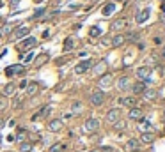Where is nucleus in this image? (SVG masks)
I'll return each instance as SVG.
<instances>
[{
    "instance_id": "33",
    "label": "nucleus",
    "mask_w": 165,
    "mask_h": 152,
    "mask_svg": "<svg viewBox=\"0 0 165 152\" xmlns=\"http://www.w3.org/2000/svg\"><path fill=\"white\" fill-rule=\"evenodd\" d=\"M140 131H142V133H149V131H151V124H149L147 120H142V122H140Z\"/></svg>"
},
{
    "instance_id": "19",
    "label": "nucleus",
    "mask_w": 165,
    "mask_h": 152,
    "mask_svg": "<svg viewBox=\"0 0 165 152\" xmlns=\"http://www.w3.org/2000/svg\"><path fill=\"white\" fill-rule=\"evenodd\" d=\"M50 112H52V108H50V106H46V108H41L37 115H34V117H32V120H39V119H43V117H46V115H48Z\"/></svg>"
},
{
    "instance_id": "2",
    "label": "nucleus",
    "mask_w": 165,
    "mask_h": 152,
    "mask_svg": "<svg viewBox=\"0 0 165 152\" xmlns=\"http://www.w3.org/2000/svg\"><path fill=\"white\" fill-rule=\"evenodd\" d=\"M100 129V120L98 119H89V120H85V124H83V131L85 133H96Z\"/></svg>"
},
{
    "instance_id": "24",
    "label": "nucleus",
    "mask_w": 165,
    "mask_h": 152,
    "mask_svg": "<svg viewBox=\"0 0 165 152\" xmlns=\"http://www.w3.org/2000/svg\"><path fill=\"white\" fill-rule=\"evenodd\" d=\"M139 142L147 143V145H149V143H153V142H155V136H153L151 133H142V136H140V140H139Z\"/></svg>"
},
{
    "instance_id": "23",
    "label": "nucleus",
    "mask_w": 165,
    "mask_h": 152,
    "mask_svg": "<svg viewBox=\"0 0 165 152\" xmlns=\"http://www.w3.org/2000/svg\"><path fill=\"white\" fill-rule=\"evenodd\" d=\"M114 11H115V4H114V2H110V4H107V5L103 7L101 14H103V16H110Z\"/></svg>"
},
{
    "instance_id": "36",
    "label": "nucleus",
    "mask_w": 165,
    "mask_h": 152,
    "mask_svg": "<svg viewBox=\"0 0 165 152\" xmlns=\"http://www.w3.org/2000/svg\"><path fill=\"white\" fill-rule=\"evenodd\" d=\"M21 104H23V99H21V97H16V99H14V108H20Z\"/></svg>"
},
{
    "instance_id": "51",
    "label": "nucleus",
    "mask_w": 165,
    "mask_h": 152,
    "mask_svg": "<svg viewBox=\"0 0 165 152\" xmlns=\"http://www.w3.org/2000/svg\"><path fill=\"white\" fill-rule=\"evenodd\" d=\"M0 37H2V35H0Z\"/></svg>"
},
{
    "instance_id": "18",
    "label": "nucleus",
    "mask_w": 165,
    "mask_h": 152,
    "mask_svg": "<svg viewBox=\"0 0 165 152\" xmlns=\"http://www.w3.org/2000/svg\"><path fill=\"white\" fill-rule=\"evenodd\" d=\"M124 35L123 34H117V35H114L112 37V41H110V44H114V46H123L124 44Z\"/></svg>"
},
{
    "instance_id": "20",
    "label": "nucleus",
    "mask_w": 165,
    "mask_h": 152,
    "mask_svg": "<svg viewBox=\"0 0 165 152\" xmlns=\"http://www.w3.org/2000/svg\"><path fill=\"white\" fill-rule=\"evenodd\" d=\"M14 92H16V85H14V83H7V85L4 87V96H5V97L12 96Z\"/></svg>"
},
{
    "instance_id": "26",
    "label": "nucleus",
    "mask_w": 165,
    "mask_h": 152,
    "mask_svg": "<svg viewBox=\"0 0 165 152\" xmlns=\"http://www.w3.org/2000/svg\"><path fill=\"white\" fill-rule=\"evenodd\" d=\"M142 94H144L146 99H149V101H153V99H156V97H158V92H156V90H144Z\"/></svg>"
},
{
    "instance_id": "25",
    "label": "nucleus",
    "mask_w": 165,
    "mask_h": 152,
    "mask_svg": "<svg viewBox=\"0 0 165 152\" xmlns=\"http://www.w3.org/2000/svg\"><path fill=\"white\" fill-rule=\"evenodd\" d=\"M32 149H34L32 142H21L20 143V152H32Z\"/></svg>"
},
{
    "instance_id": "15",
    "label": "nucleus",
    "mask_w": 165,
    "mask_h": 152,
    "mask_svg": "<svg viewBox=\"0 0 165 152\" xmlns=\"http://www.w3.org/2000/svg\"><path fill=\"white\" fill-rule=\"evenodd\" d=\"M132 90H133V94H142V92L146 90V83H144V81L132 83Z\"/></svg>"
},
{
    "instance_id": "10",
    "label": "nucleus",
    "mask_w": 165,
    "mask_h": 152,
    "mask_svg": "<svg viewBox=\"0 0 165 152\" xmlns=\"http://www.w3.org/2000/svg\"><path fill=\"white\" fill-rule=\"evenodd\" d=\"M62 127H64V124H62L61 119H53V120L48 122V129H50L52 133H59Z\"/></svg>"
},
{
    "instance_id": "45",
    "label": "nucleus",
    "mask_w": 165,
    "mask_h": 152,
    "mask_svg": "<svg viewBox=\"0 0 165 152\" xmlns=\"http://www.w3.org/2000/svg\"><path fill=\"white\" fill-rule=\"evenodd\" d=\"M163 59H165V50H163Z\"/></svg>"
},
{
    "instance_id": "22",
    "label": "nucleus",
    "mask_w": 165,
    "mask_h": 152,
    "mask_svg": "<svg viewBox=\"0 0 165 152\" xmlns=\"http://www.w3.org/2000/svg\"><path fill=\"white\" fill-rule=\"evenodd\" d=\"M139 147H140V145H139V140H133V138H132V140H128V142H126V150H139Z\"/></svg>"
},
{
    "instance_id": "27",
    "label": "nucleus",
    "mask_w": 165,
    "mask_h": 152,
    "mask_svg": "<svg viewBox=\"0 0 165 152\" xmlns=\"http://www.w3.org/2000/svg\"><path fill=\"white\" fill-rule=\"evenodd\" d=\"M64 150H66V145H64V143H55V145L50 147V152H64Z\"/></svg>"
},
{
    "instance_id": "29",
    "label": "nucleus",
    "mask_w": 165,
    "mask_h": 152,
    "mask_svg": "<svg viewBox=\"0 0 165 152\" xmlns=\"http://www.w3.org/2000/svg\"><path fill=\"white\" fill-rule=\"evenodd\" d=\"M44 62H48V53H41V55L36 59V66H43Z\"/></svg>"
},
{
    "instance_id": "34",
    "label": "nucleus",
    "mask_w": 165,
    "mask_h": 152,
    "mask_svg": "<svg viewBox=\"0 0 165 152\" xmlns=\"http://www.w3.org/2000/svg\"><path fill=\"white\" fill-rule=\"evenodd\" d=\"M12 32V25H4L2 29H0V35H7Z\"/></svg>"
},
{
    "instance_id": "21",
    "label": "nucleus",
    "mask_w": 165,
    "mask_h": 152,
    "mask_svg": "<svg viewBox=\"0 0 165 152\" xmlns=\"http://www.w3.org/2000/svg\"><path fill=\"white\" fill-rule=\"evenodd\" d=\"M25 89H27V94H29V96H36V94L39 92V85H37V83H29Z\"/></svg>"
},
{
    "instance_id": "49",
    "label": "nucleus",
    "mask_w": 165,
    "mask_h": 152,
    "mask_svg": "<svg viewBox=\"0 0 165 152\" xmlns=\"http://www.w3.org/2000/svg\"><path fill=\"white\" fill-rule=\"evenodd\" d=\"M115 2H121V0H115Z\"/></svg>"
},
{
    "instance_id": "44",
    "label": "nucleus",
    "mask_w": 165,
    "mask_h": 152,
    "mask_svg": "<svg viewBox=\"0 0 165 152\" xmlns=\"http://www.w3.org/2000/svg\"><path fill=\"white\" fill-rule=\"evenodd\" d=\"M2 5H4V2H2V0H0V7H2Z\"/></svg>"
},
{
    "instance_id": "42",
    "label": "nucleus",
    "mask_w": 165,
    "mask_h": 152,
    "mask_svg": "<svg viewBox=\"0 0 165 152\" xmlns=\"http://www.w3.org/2000/svg\"><path fill=\"white\" fill-rule=\"evenodd\" d=\"M18 2H20V0H11V5H12V7H14V5H16V4H18Z\"/></svg>"
},
{
    "instance_id": "48",
    "label": "nucleus",
    "mask_w": 165,
    "mask_h": 152,
    "mask_svg": "<svg viewBox=\"0 0 165 152\" xmlns=\"http://www.w3.org/2000/svg\"><path fill=\"white\" fill-rule=\"evenodd\" d=\"M0 142H2V136H0Z\"/></svg>"
},
{
    "instance_id": "7",
    "label": "nucleus",
    "mask_w": 165,
    "mask_h": 152,
    "mask_svg": "<svg viewBox=\"0 0 165 152\" xmlns=\"http://www.w3.org/2000/svg\"><path fill=\"white\" fill-rule=\"evenodd\" d=\"M114 83V76L110 74V73H105L103 76L100 78V81H98V85L101 87V89H107V87H110Z\"/></svg>"
},
{
    "instance_id": "11",
    "label": "nucleus",
    "mask_w": 165,
    "mask_h": 152,
    "mask_svg": "<svg viewBox=\"0 0 165 152\" xmlns=\"http://www.w3.org/2000/svg\"><path fill=\"white\" fill-rule=\"evenodd\" d=\"M132 87V80L128 78V76H121L119 80H117V89L119 90H126V89H130Z\"/></svg>"
},
{
    "instance_id": "40",
    "label": "nucleus",
    "mask_w": 165,
    "mask_h": 152,
    "mask_svg": "<svg viewBox=\"0 0 165 152\" xmlns=\"http://www.w3.org/2000/svg\"><path fill=\"white\" fill-rule=\"evenodd\" d=\"M27 85H29V83H27V81L23 80V81H20V85H18V87H20V89H25V87H27Z\"/></svg>"
},
{
    "instance_id": "12",
    "label": "nucleus",
    "mask_w": 165,
    "mask_h": 152,
    "mask_svg": "<svg viewBox=\"0 0 165 152\" xmlns=\"http://www.w3.org/2000/svg\"><path fill=\"white\" fill-rule=\"evenodd\" d=\"M149 74H151V69H149L147 66H142V67L137 69V76H139V80H147Z\"/></svg>"
},
{
    "instance_id": "47",
    "label": "nucleus",
    "mask_w": 165,
    "mask_h": 152,
    "mask_svg": "<svg viewBox=\"0 0 165 152\" xmlns=\"http://www.w3.org/2000/svg\"><path fill=\"white\" fill-rule=\"evenodd\" d=\"M139 2H144V0H139Z\"/></svg>"
},
{
    "instance_id": "39",
    "label": "nucleus",
    "mask_w": 165,
    "mask_h": 152,
    "mask_svg": "<svg viewBox=\"0 0 165 152\" xmlns=\"http://www.w3.org/2000/svg\"><path fill=\"white\" fill-rule=\"evenodd\" d=\"M100 152H115V150H114V149H110V147H103Z\"/></svg>"
},
{
    "instance_id": "30",
    "label": "nucleus",
    "mask_w": 165,
    "mask_h": 152,
    "mask_svg": "<svg viewBox=\"0 0 165 152\" xmlns=\"http://www.w3.org/2000/svg\"><path fill=\"white\" fill-rule=\"evenodd\" d=\"M89 35H91V37H100V35H101V29H100V27H91Z\"/></svg>"
},
{
    "instance_id": "32",
    "label": "nucleus",
    "mask_w": 165,
    "mask_h": 152,
    "mask_svg": "<svg viewBox=\"0 0 165 152\" xmlns=\"http://www.w3.org/2000/svg\"><path fill=\"white\" fill-rule=\"evenodd\" d=\"M25 138H27V131H25V129H18L16 140H18V142H25Z\"/></svg>"
},
{
    "instance_id": "1",
    "label": "nucleus",
    "mask_w": 165,
    "mask_h": 152,
    "mask_svg": "<svg viewBox=\"0 0 165 152\" xmlns=\"http://www.w3.org/2000/svg\"><path fill=\"white\" fill-rule=\"evenodd\" d=\"M89 101H91V104L93 106H101L105 101V94L103 90H94L91 96H89Z\"/></svg>"
},
{
    "instance_id": "14",
    "label": "nucleus",
    "mask_w": 165,
    "mask_h": 152,
    "mask_svg": "<svg viewBox=\"0 0 165 152\" xmlns=\"http://www.w3.org/2000/svg\"><path fill=\"white\" fill-rule=\"evenodd\" d=\"M126 25H128V20L126 18H119V20H115L112 23V29L114 30H121V29H126Z\"/></svg>"
},
{
    "instance_id": "5",
    "label": "nucleus",
    "mask_w": 165,
    "mask_h": 152,
    "mask_svg": "<svg viewBox=\"0 0 165 152\" xmlns=\"http://www.w3.org/2000/svg\"><path fill=\"white\" fill-rule=\"evenodd\" d=\"M119 119H121V110L119 108H112L110 112L107 113V122L108 124H115Z\"/></svg>"
},
{
    "instance_id": "16",
    "label": "nucleus",
    "mask_w": 165,
    "mask_h": 152,
    "mask_svg": "<svg viewBox=\"0 0 165 152\" xmlns=\"http://www.w3.org/2000/svg\"><path fill=\"white\" fill-rule=\"evenodd\" d=\"M93 71L96 73V74H103V73L107 71V62H105V60L98 62V64H96V66L93 67Z\"/></svg>"
},
{
    "instance_id": "41",
    "label": "nucleus",
    "mask_w": 165,
    "mask_h": 152,
    "mask_svg": "<svg viewBox=\"0 0 165 152\" xmlns=\"http://www.w3.org/2000/svg\"><path fill=\"white\" fill-rule=\"evenodd\" d=\"M43 37H44V39H48V37H50V32L44 30V32H43Z\"/></svg>"
},
{
    "instance_id": "8",
    "label": "nucleus",
    "mask_w": 165,
    "mask_h": 152,
    "mask_svg": "<svg viewBox=\"0 0 165 152\" xmlns=\"http://www.w3.org/2000/svg\"><path fill=\"white\" fill-rule=\"evenodd\" d=\"M37 44V41H36V37H27V39L23 41L20 44V51H27V50H30V48H34Z\"/></svg>"
},
{
    "instance_id": "35",
    "label": "nucleus",
    "mask_w": 165,
    "mask_h": 152,
    "mask_svg": "<svg viewBox=\"0 0 165 152\" xmlns=\"http://www.w3.org/2000/svg\"><path fill=\"white\" fill-rule=\"evenodd\" d=\"M32 60H34V53H27L23 57V62H32Z\"/></svg>"
},
{
    "instance_id": "31",
    "label": "nucleus",
    "mask_w": 165,
    "mask_h": 152,
    "mask_svg": "<svg viewBox=\"0 0 165 152\" xmlns=\"http://www.w3.org/2000/svg\"><path fill=\"white\" fill-rule=\"evenodd\" d=\"M73 46H75V41H73V37H68V39L64 41V50H66V51L73 50Z\"/></svg>"
},
{
    "instance_id": "6",
    "label": "nucleus",
    "mask_w": 165,
    "mask_h": 152,
    "mask_svg": "<svg viewBox=\"0 0 165 152\" xmlns=\"http://www.w3.org/2000/svg\"><path fill=\"white\" fill-rule=\"evenodd\" d=\"M25 73V67L21 66V64H14V66H9L7 69H5V74L7 76H14V74H23Z\"/></svg>"
},
{
    "instance_id": "37",
    "label": "nucleus",
    "mask_w": 165,
    "mask_h": 152,
    "mask_svg": "<svg viewBox=\"0 0 165 152\" xmlns=\"http://www.w3.org/2000/svg\"><path fill=\"white\" fill-rule=\"evenodd\" d=\"M43 14H44V9H37L36 11V14H34V18H41Z\"/></svg>"
},
{
    "instance_id": "46",
    "label": "nucleus",
    "mask_w": 165,
    "mask_h": 152,
    "mask_svg": "<svg viewBox=\"0 0 165 152\" xmlns=\"http://www.w3.org/2000/svg\"><path fill=\"white\" fill-rule=\"evenodd\" d=\"M91 152H100V150H91Z\"/></svg>"
},
{
    "instance_id": "17",
    "label": "nucleus",
    "mask_w": 165,
    "mask_h": 152,
    "mask_svg": "<svg viewBox=\"0 0 165 152\" xmlns=\"http://www.w3.org/2000/svg\"><path fill=\"white\" fill-rule=\"evenodd\" d=\"M119 103H121L123 106H128V108H135V104H137V101H135L133 97H121Z\"/></svg>"
},
{
    "instance_id": "50",
    "label": "nucleus",
    "mask_w": 165,
    "mask_h": 152,
    "mask_svg": "<svg viewBox=\"0 0 165 152\" xmlns=\"http://www.w3.org/2000/svg\"><path fill=\"white\" fill-rule=\"evenodd\" d=\"M0 23H2V18H0Z\"/></svg>"
},
{
    "instance_id": "28",
    "label": "nucleus",
    "mask_w": 165,
    "mask_h": 152,
    "mask_svg": "<svg viewBox=\"0 0 165 152\" xmlns=\"http://www.w3.org/2000/svg\"><path fill=\"white\" fill-rule=\"evenodd\" d=\"M114 129H115V131H124V129H126V120H121V119H119V120L114 124Z\"/></svg>"
},
{
    "instance_id": "4",
    "label": "nucleus",
    "mask_w": 165,
    "mask_h": 152,
    "mask_svg": "<svg viewBox=\"0 0 165 152\" xmlns=\"http://www.w3.org/2000/svg\"><path fill=\"white\" fill-rule=\"evenodd\" d=\"M149 14H151L149 7H146V9L139 11V12H137V16H135V21H137L139 25H142V23H146V21L149 20Z\"/></svg>"
},
{
    "instance_id": "43",
    "label": "nucleus",
    "mask_w": 165,
    "mask_h": 152,
    "mask_svg": "<svg viewBox=\"0 0 165 152\" xmlns=\"http://www.w3.org/2000/svg\"><path fill=\"white\" fill-rule=\"evenodd\" d=\"M4 124H5V120H4V119H0V129L4 127Z\"/></svg>"
},
{
    "instance_id": "9",
    "label": "nucleus",
    "mask_w": 165,
    "mask_h": 152,
    "mask_svg": "<svg viewBox=\"0 0 165 152\" xmlns=\"http://www.w3.org/2000/svg\"><path fill=\"white\" fill-rule=\"evenodd\" d=\"M128 117L132 119V120H142V117H144V112L140 110V108H130V112H128Z\"/></svg>"
},
{
    "instance_id": "38",
    "label": "nucleus",
    "mask_w": 165,
    "mask_h": 152,
    "mask_svg": "<svg viewBox=\"0 0 165 152\" xmlns=\"http://www.w3.org/2000/svg\"><path fill=\"white\" fill-rule=\"evenodd\" d=\"M5 106H7L5 99H0V110H5Z\"/></svg>"
},
{
    "instance_id": "3",
    "label": "nucleus",
    "mask_w": 165,
    "mask_h": 152,
    "mask_svg": "<svg viewBox=\"0 0 165 152\" xmlns=\"http://www.w3.org/2000/svg\"><path fill=\"white\" fill-rule=\"evenodd\" d=\"M91 67H93V60H91V59H89V60H82L80 64L75 66V73H76V74H83L85 71H89Z\"/></svg>"
},
{
    "instance_id": "13",
    "label": "nucleus",
    "mask_w": 165,
    "mask_h": 152,
    "mask_svg": "<svg viewBox=\"0 0 165 152\" xmlns=\"http://www.w3.org/2000/svg\"><path fill=\"white\" fill-rule=\"evenodd\" d=\"M29 32H30V29L23 25V27H20V29H16V32H14V39H23V37H27Z\"/></svg>"
}]
</instances>
